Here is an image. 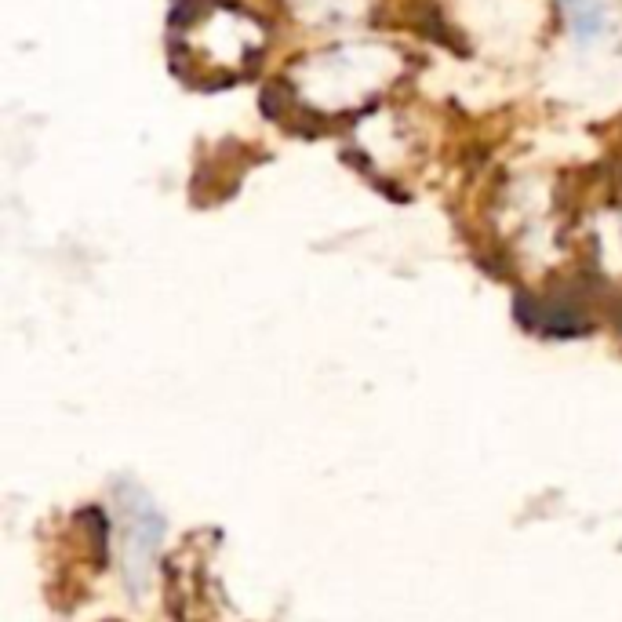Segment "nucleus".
Here are the masks:
<instances>
[{
    "label": "nucleus",
    "instance_id": "nucleus-1",
    "mask_svg": "<svg viewBox=\"0 0 622 622\" xmlns=\"http://www.w3.org/2000/svg\"><path fill=\"white\" fill-rule=\"evenodd\" d=\"M121 517H124V579L135 593L146 586L153 568V557L161 550L164 521L153 510L150 495H142L135 484H121Z\"/></svg>",
    "mask_w": 622,
    "mask_h": 622
},
{
    "label": "nucleus",
    "instance_id": "nucleus-2",
    "mask_svg": "<svg viewBox=\"0 0 622 622\" xmlns=\"http://www.w3.org/2000/svg\"><path fill=\"white\" fill-rule=\"evenodd\" d=\"M564 8H568V22H572V30L579 33L582 41H593L604 26V11L597 0H564Z\"/></svg>",
    "mask_w": 622,
    "mask_h": 622
}]
</instances>
